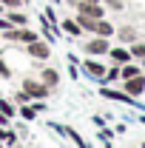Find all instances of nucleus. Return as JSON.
Returning <instances> with one entry per match:
<instances>
[{
  "instance_id": "1",
  "label": "nucleus",
  "mask_w": 145,
  "mask_h": 148,
  "mask_svg": "<svg viewBox=\"0 0 145 148\" xmlns=\"http://www.w3.org/2000/svg\"><path fill=\"white\" fill-rule=\"evenodd\" d=\"M23 91L34 100H43V97H49V86L43 80H23Z\"/></svg>"
},
{
  "instance_id": "2",
  "label": "nucleus",
  "mask_w": 145,
  "mask_h": 148,
  "mask_svg": "<svg viewBox=\"0 0 145 148\" xmlns=\"http://www.w3.org/2000/svg\"><path fill=\"white\" fill-rule=\"evenodd\" d=\"M26 51H29V57H34V60H46L51 49H49V46L37 37V40H31V43H26Z\"/></svg>"
},
{
  "instance_id": "3",
  "label": "nucleus",
  "mask_w": 145,
  "mask_h": 148,
  "mask_svg": "<svg viewBox=\"0 0 145 148\" xmlns=\"http://www.w3.org/2000/svg\"><path fill=\"white\" fill-rule=\"evenodd\" d=\"M125 91H128V97H140V94H145V74L128 77V80H125Z\"/></svg>"
},
{
  "instance_id": "4",
  "label": "nucleus",
  "mask_w": 145,
  "mask_h": 148,
  "mask_svg": "<svg viewBox=\"0 0 145 148\" xmlns=\"http://www.w3.org/2000/svg\"><path fill=\"white\" fill-rule=\"evenodd\" d=\"M108 49H111V46H108V37H97V34L91 37L88 46H85V51L94 54V57H97V54H108Z\"/></svg>"
},
{
  "instance_id": "5",
  "label": "nucleus",
  "mask_w": 145,
  "mask_h": 148,
  "mask_svg": "<svg viewBox=\"0 0 145 148\" xmlns=\"http://www.w3.org/2000/svg\"><path fill=\"white\" fill-rule=\"evenodd\" d=\"M83 69H85L88 77H97V80H103V77H105V66H103V63H97V60H85V63H83Z\"/></svg>"
},
{
  "instance_id": "6",
  "label": "nucleus",
  "mask_w": 145,
  "mask_h": 148,
  "mask_svg": "<svg viewBox=\"0 0 145 148\" xmlns=\"http://www.w3.org/2000/svg\"><path fill=\"white\" fill-rule=\"evenodd\" d=\"M40 80L49 86V88H54L57 83H60V74H57V69H43V74H40Z\"/></svg>"
},
{
  "instance_id": "7",
  "label": "nucleus",
  "mask_w": 145,
  "mask_h": 148,
  "mask_svg": "<svg viewBox=\"0 0 145 148\" xmlns=\"http://www.w3.org/2000/svg\"><path fill=\"white\" fill-rule=\"evenodd\" d=\"M137 74H142V69H137L134 63H122V66H120V77H122V80H128V77H137Z\"/></svg>"
},
{
  "instance_id": "8",
  "label": "nucleus",
  "mask_w": 145,
  "mask_h": 148,
  "mask_svg": "<svg viewBox=\"0 0 145 148\" xmlns=\"http://www.w3.org/2000/svg\"><path fill=\"white\" fill-rule=\"evenodd\" d=\"M9 23H12L14 29H23V26L29 23V17H26L23 12H9Z\"/></svg>"
},
{
  "instance_id": "9",
  "label": "nucleus",
  "mask_w": 145,
  "mask_h": 148,
  "mask_svg": "<svg viewBox=\"0 0 145 148\" xmlns=\"http://www.w3.org/2000/svg\"><path fill=\"white\" fill-rule=\"evenodd\" d=\"M108 51H111V57L117 63H131V51L128 49H108Z\"/></svg>"
},
{
  "instance_id": "10",
  "label": "nucleus",
  "mask_w": 145,
  "mask_h": 148,
  "mask_svg": "<svg viewBox=\"0 0 145 148\" xmlns=\"http://www.w3.org/2000/svg\"><path fill=\"white\" fill-rule=\"evenodd\" d=\"M63 29H66L68 34H80V32H83V29L77 26V20H63Z\"/></svg>"
},
{
  "instance_id": "11",
  "label": "nucleus",
  "mask_w": 145,
  "mask_h": 148,
  "mask_svg": "<svg viewBox=\"0 0 145 148\" xmlns=\"http://www.w3.org/2000/svg\"><path fill=\"white\" fill-rule=\"evenodd\" d=\"M128 51H131V57H140V60H145V43H137V46H131Z\"/></svg>"
},
{
  "instance_id": "12",
  "label": "nucleus",
  "mask_w": 145,
  "mask_h": 148,
  "mask_svg": "<svg viewBox=\"0 0 145 148\" xmlns=\"http://www.w3.org/2000/svg\"><path fill=\"white\" fill-rule=\"evenodd\" d=\"M103 94H105V97H111V100H120V103H128V100H134V97H128V94H120V91H111V88H108V91H103Z\"/></svg>"
},
{
  "instance_id": "13",
  "label": "nucleus",
  "mask_w": 145,
  "mask_h": 148,
  "mask_svg": "<svg viewBox=\"0 0 145 148\" xmlns=\"http://www.w3.org/2000/svg\"><path fill=\"white\" fill-rule=\"evenodd\" d=\"M117 77H120V66H111V69H105V77H103V80H111V83H114Z\"/></svg>"
},
{
  "instance_id": "14",
  "label": "nucleus",
  "mask_w": 145,
  "mask_h": 148,
  "mask_svg": "<svg viewBox=\"0 0 145 148\" xmlns=\"http://www.w3.org/2000/svg\"><path fill=\"white\" fill-rule=\"evenodd\" d=\"M20 114H23V120H34V117H37L34 106H31V108H29V106H26V108H20Z\"/></svg>"
},
{
  "instance_id": "15",
  "label": "nucleus",
  "mask_w": 145,
  "mask_h": 148,
  "mask_svg": "<svg viewBox=\"0 0 145 148\" xmlns=\"http://www.w3.org/2000/svg\"><path fill=\"white\" fill-rule=\"evenodd\" d=\"M6 9H20V3H26V0H0Z\"/></svg>"
},
{
  "instance_id": "16",
  "label": "nucleus",
  "mask_w": 145,
  "mask_h": 148,
  "mask_svg": "<svg viewBox=\"0 0 145 148\" xmlns=\"http://www.w3.org/2000/svg\"><path fill=\"white\" fill-rule=\"evenodd\" d=\"M103 3H105V6H111V9H117V12L122 9V0H103Z\"/></svg>"
},
{
  "instance_id": "17",
  "label": "nucleus",
  "mask_w": 145,
  "mask_h": 148,
  "mask_svg": "<svg viewBox=\"0 0 145 148\" xmlns=\"http://www.w3.org/2000/svg\"><path fill=\"white\" fill-rule=\"evenodd\" d=\"M12 29V23H9V17H0V32H9Z\"/></svg>"
},
{
  "instance_id": "18",
  "label": "nucleus",
  "mask_w": 145,
  "mask_h": 148,
  "mask_svg": "<svg viewBox=\"0 0 145 148\" xmlns=\"http://www.w3.org/2000/svg\"><path fill=\"white\" fill-rule=\"evenodd\" d=\"M0 111H3V114H6V117H9V114H12V106H9V103H3V100H0Z\"/></svg>"
},
{
  "instance_id": "19",
  "label": "nucleus",
  "mask_w": 145,
  "mask_h": 148,
  "mask_svg": "<svg viewBox=\"0 0 145 148\" xmlns=\"http://www.w3.org/2000/svg\"><path fill=\"white\" fill-rule=\"evenodd\" d=\"M9 74H12V71H9V66H6V63L0 60V77H9Z\"/></svg>"
},
{
  "instance_id": "20",
  "label": "nucleus",
  "mask_w": 145,
  "mask_h": 148,
  "mask_svg": "<svg viewBox=\"0 0 145 148\" xmlns=\"http://www.w3.org/2000/svg\"><path fill=\"white\" fill-rule=\"evenodd\" d=\"M29 100H31V97H29L26 91H17V103H29Z\"/></svg>"
},
{
  "instance_id": "21",
  "label": "nucleus",
  "mask_w": 145,
  "mask_h": 148,
  "mask_svg": "<svg viewBox=\"0 0 145 148\" xmlns=\"http://www.w3.org/2000/svg\"><path fill=\"white\" fill-rule=\"evenodd\" d=\"M0 125H6V114H0Z\"/></svg>"
},
{
  "instance_id": "22",
  "label": "nucleus",
  "mask_w": 145,
  "mask_h": 148,
  "mask_svg": "<svg viewBox=\"0 0 145 148\" xmlns=\"http://www.w3.org/2000/svg\"><path fill=\"white\" fill-rule=\"evenodd\" d=\"M0 12H3V3H0Z\"/></svg>"
},
{
  "instance_id": "23",
  "label": "nucleus",
  "mask_w": 145,
  "mask_h": 148,
  "mask_svg": "<svg viewBox=\"0 0 145 148\" xmlns=\"http://www.w3.org/2000/svg\"><path fill=\"white\" fill-rule=\"evenodd\" d=\"M140 148H145V143H142V145H140Z\"/></svg>"
},
{
  "instance_id": "24",
  "label": "nucleus",
  "mask_w": 145,
  "mask_h": 148,
  "mask_svg": "<svg viewBox=\"0 0 145 148\" xmlns=\"http://www.w3.org/2000/svg\"><path fill=\"white\" fill-rule=\"evenodd\" d=\"M0 148H3V143H0Z\"/></svg>"
},
{
  "instance_id": "25",
  "label": "nucleus",
  "mask_w": 145,
  "mask_h": 148,
  "mask_svg": "<svg viewBox=\"0 0 145 148\" xmlns=\"http://www.w3.org/2000/svg\"><path fill=\"white\" fill-rule=\"evenodd\" d=\"M137 148H140V145H137Z\"/></svg>"
}]
</instances>
